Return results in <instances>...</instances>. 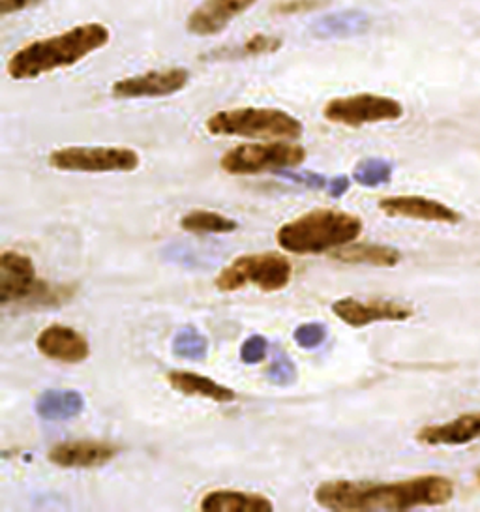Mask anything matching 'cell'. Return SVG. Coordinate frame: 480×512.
Segmentation results:
<instances>
[{
	"mask_svg": "<svg viewBox=\"0 0 480 512\" xmlns=\"http://www.w3.org/2000/svg\"><path fill=\"white\" fill-rule=\"evenodd\" d=\"M454 497L443 475H419L396 482L327 481L315 488V503L329 511H411L441 507Z\"/></svg>",
	"mask_w": 480,
	"mask_h": 512,
	"instance_id": "obj_1",
	"label": "cell"
},
{
	"mask_svg": "<svg viewBox=\"0 0 480 512\" xmlns=\"http://www.w3.org/2000/svg\"><path fill=\"white\" fill-rule=\"evenodd\" d=\"M109 38L111 32L102 23H85L57 36L36 40L12 55L6 68L8 76L15 81H29L70 68L107 46Z\"/></svg>",
	"mask_w": 480,
	"mask_h": 512,
	"instance_id": "obj_2",
	"label": "cell"
},
{
	"mask_svg": "<svg viewBox=\"0 0 480 512\" xmlns=\"http://www.w3.org/2000/svg\"><path fill=\"white\" fill-rule=\"evenodd\" d=\"M362 220L355 214L334 209H315L287 222L276 231L278 246L297 256H314L338 250L357 241Z\"/></svg>",
	"mask_w": 480,
	"mask_h": 512,
	"instance_id": "obj_3",
	"label": "cell"
},
{
	"mask_svg": "<svg viewBox=\"0 0 480 512\" xmlns=\"http://www.w3.org/2000/svg\"><path fill=\"white\" fill-rule=\"evenodd\" d=\"M212 136L250 137V139H299L302 122L282 109L240 107L218 111L205 124Z\"/></svg>",
	"mask_w": 480,
	"mask_h": 512,
	"instance_id": "obj_4",
	"label": "cell"
},
{
	"mask_svg": "<svg viewBox=\"0 0 480 512\" xmlns=\"http://www.w3.org/2000/svg\"><path fill=\"white\" fill-rule=\"evenodd\" d=\"M293 265L287 257L276 252L246 254L231 261L218 272L214 286L222 293H235L254 286L263 293H276L291 284Z\"/></svg>",
	"mask_w": 480,
	"mask_h": 512,
	"instance_id": "obj_5",
	"label": "cell"
},
{
	"mask_svg": "<svg viewBox=\"0 0 480 512\" xmlns=\"http://www.w3.org/2000/svg\"><path fill=\"white\" fill-rule=\"evenodd\" d=\"M306 162V149L285 143H246L233 147L220 158V167L227 175L248 177L259 173H278L284 169L302 166Z\"/></svg>",
	"mask_w": 480,
	"mask_h": 512,
	"instance_id": "obj_6",
	"label": "cell"
},
{
	"mask_svg": "<svg viewBox=\"0 0 480 512\" xmlns=\"http://www.w3.org/2000/svg\"><path fill=\"white\" fill-rule=\"evenodd\" d=\"M47 162L66 173H132L141 158L130 147H62L51 152Z\"/></svg>",
	"mask_w": 480,
	"mask_h": 512,
	"instance_id": "obj_7",
	"label": "cell"
},
{
	"mask_svg": "<svg viewBox=\"0 0 480 512\" xmlns=\"http://www.w3.org/2000/svg\"><path fill=\"white\" fill-rule=\"evenodd\" d=\"M323 117L332 124L360 128L366 124L398 121L404 117V106L389 96L364 92L330 100L323 107Z\"/></svg>",
	"mask_w": 480,
	"mask_h": 512,
	"instance_id": "obj_8",
	"label": "cell"
},
{
	"mask_svg": "<svg viewBox=\"0 0 480 512\" xmlns=\"http://www.w3.org/2000/svg\"><path fill=\"white\" fill-rule=\"evenodd\" d=\"M332 314L345 325L362 329L372 323L407 321L415 316V310L404 302L387 301V299L359 301L355 297H344L332 304Z\"/></svg>",
	"mask_w": 480,
	"mask_h": 512,
	"instance_id": "obj_9",
	"label": "cell"
},
{
	"mask_svg": "<svg viewBox=\"0 0 480 512\" xmlns=\"http://www.w3.org/2000/svg\"><path fill=\"white\" fill-rule=\"evenodd\" d=\"M190 81V72L186 68H167L154 70L141 76L124 77L113 83L111 94L120 100H139V98H165L182 91Z\"/></svg>",
	"mask_w": 480,
	"mask_h": 512,
	"instance_id": "obj_10",
	"label": "cell"
},
{
	"mask_svg": "<svg viewBox=\"0 0 480 512\" xmlns=\"http://www.w3.org/2000/svg\"><path fill=\"white\" fill-rule=\"evenodd\" d=\"M34 261L17 250H4L0 254V302L25 304L34 287L38 286Z\"/></svg>",
	"mask_w": 480,
	"mask_h": 512,
	"instance_id": "obj_11",
	"label": "cell"
},
{
	"mask_svg": "<svg viewBox=\"0 0 480 512\" xmlns=\"http://www.w3.org/2000/svg\"><path fill=\"white\" fill-rule=\"evenodd\" d=\"M120 449L109 441L77 439L57 443L47 452V460L62 469H90L102 467L119 456Z\"/></svg>",
	"mask_w": 480,
	"mask_h": 512,
	"instance_id": "obj_12",
	"label": "cell"
},
{
	"mask_svg": "<svg viewBox=\"0 0 480 512\" xmlns=\"http://www.w3.org/2000/svg\"><path fill=\"white\" fill-rule=\"evenodd\" d=\"M379 211L392 218H409L419 222L447 224L454 226L462 220L460 212L454 211L449 205L420 196L383 197L379 203Z\"/></svg>",
	"mask_w": 480,
	"mask_h": 512,
	"instance_id": "obj_13",
	"label": "cell"
},
{
	"mask_svg": "<svg viewBox=\"0 0 480 512\" xmlns=\"http://www.w3.org/2000/svg\"><path fill=\"white\" fill-rule=\"evenodd\" d=\"M36 349L45 359L62 364H81L90 355L89 340L74 327L53 323L36 338Z\"/></svg>",
	"mask_w": 480,
	"mask_h": 512,
	"instance_id": "obj_14",
	"label": "cell"
},
{
	"mask_svg": "<svg viewBox=\"0 0 480 512\" xmlns=\"http://www.w3.org/2000/svg\"><path fill=\"white\" fill-rule=\"evenodd\" d=\"M257 0H203L188 16L186 29L195 36H212L250 10Z\"/></svg>",
	"mask_w": 480,
	"mask_h": 512,
	"instance_id": "obj_15",
	"label": "cell"
},
{
	"mask_svg": "<svg viewBox=\"0 0 480 512\" xmlns=\"http://www.w3.org/2000/svg\"><path fill=\"white\" fill-rule=\"evenodd\" d=\"M480 439V411L464 413L443 424H428L417 432V441L428 447H464Z\"/></svg>",
	"mask_w": 480,
	"mask_h": 512,
	"instance_id": "obj_16",
	"label": "cell"
},
{
	"mask_svg": "<svg viewBox=\"0 0 480 512\" xmlns=\"http://www.w3.org/2000/svg\"><path fill=\"white\" fill-rule=\"evenodd\" d=\"M330 257L345 265H370L379 269H392L402 261L400 250L387 244L372 242H351L338 250H332Z\"/></svg>",
	"mask_w": 480,
	"mask_h": 512,
	"instance_id": "obj_17",
	"label": "cell"
},
{
	"mask_svg": "<svg viewBox=\"0 0 480 512\" xmlns=\"http://www.w3.org/2000/svg\"><path fill=\"white\" fill-rule=\"evenodd\" d=\"M372 27V19L360 10H342L330 16L319 17L310 25V34L317 40L353 38L360 36Z\"/></svg>",
	"mask_w": 480,
	"mask_h": 512,
	"instance_id": "obj_18",
	"label": "cell"
},
{
	"mask_svg": "<svg viewBox=\"0 0 480 512\" xmlns=\"http://www.w3.org/2000/svg\"><path fill=\"white\" fill-rule=\"evenodd\" d=\"M167 383L171 385V389L186 394V396H199V398H207L216 404H231L237 400V392L225 385H220L218 381L210 379L195 372L188 370H171L167 374Z\"/></svg>",
	"mask_w": 480,
	"mask_h": 512,
	"instance_id": "obj_19",
	"label": "cell"
},
{
	"mask_svg": "<svg viewBox=\"0 0 480 512\" xmlns=\"http://www.w3.org/2000/svg\"><path fill=\"white\" fill-rule=\"evenodd\" d=\"M199 509L207 512H270L274 503L269 497L244 490H212L199 501Z\"/></svg>",
	"mask_w": 480,
	"mask_h": 512,
	"instance_id": "obj_20",
	"label": "cell"
},
{
	"mask_svg": "<svg viewBox=\"0 0 480 512\" xmlns=\"http://www.w3.org/2000/svg\"><path fill=\"white\" fill-rule=\"evenodd\" d=\"M85 409V398L72 389H49L42 392L34 404V411L44 421H68L79 417Z\"/></svg>",
	"mask_w": 480,
	"mask_h": 512,
	"instance_id": "obj_21",
	"label": "cell"
},
{
	"mask_svg": "<svg viewBox=\"0 0 480 512\" xmlns=\"http://www.w3.org/2000/svg\"><path fill=\"white\" fill-rule=\"evenodd\" d=\"M180 227L188 233L194 235H227L239 229L237 220L227 218L220 212L203 211H190L180 218Z\"/></svg>",
	"mask_w": 480,
	"mask_h": 512,
	"instance_id": "obj_22",
	"label": "cell"
},
{
	"mask_svg": "<svg viewBox=\"0 0 480 512\" xmlns=\"http://www.w3.org/2000/svg\"><path fill=\"white\" fill-rule=\"evenodd\" d=\"M171 351L177 359L205 361L209 355V340L205 334H201L194 327H184L175 334V338L171 342Z\"/></svg>",
	"mask_w": 480,
	"mask_h": 512,
	"instance_id": "obj_23",
	"label": "cell"
},
{
	"mask_svg": "<svg viewBox=\"0 0 480 512\" xmlns=\"http://www.w3.org/2000/svg\"><path fill=\"white\" fill-rule=\"evenodd\" d=\"M77 293L74 284H51V282H38L34 287L25 306L29 308H57L66 302L72 301Z\"/></svg>",
	"mask_w": 480,
	"mask_h": 512,
	"instance_id": "obj_24",
	"label": "cell"
},
{
	"mask_svg": "<svg viewBox=\"0 0 480 512\" xmlns=\"http://www.w3.org/2000/svg\"><path fill=\"white\" fill-rule=\"evenodd\" d=\"M282 47V40L267 36V34H255L248 38L242 46L227 47L222 55H216L212 59H242V57H255V55H265V53H274Z\"/></svg>",
	"mask_w": 480,
	"mask_h": 512,
	"instance_id": "obj_25",
	"label": "cell"
},
{
	"mask_svg": "<svg viewBox=\"0 0 480 512\" xmlns=\"http://www.w3.org/2000/svg\"><path fill=\"white\" fill-rule=\"evenodd\" d=\"M392 179V164L381 158L362 160L353 171V181L364 188H377Z\"/></svg>",
	"mask_w": 480,
	"mask_h": 512,
	"instance_id": "obj_26",
	"label": "cell"
},
{
	"mask_svg": "<svg viewBox=\"0 0 480 512\" xmlns=\"http://www.w3.org/2000/svg\"><path fill=\"white\" fill-rule=\"evenodd\" d=\"M269 381L278 387H289L297 381V366L284 353H278L270 364Z\"/></svg>",
	"mask_w": 480,
	"mask_h": 512,
	"instance_id": "obj_27",
	"label": "cell"
},
{
	"mask_svg": "<svg viewBox=\"0 0 480 512\" xmlns=\"http://www.w3.org/2000/svg\"><path fill=\"white\" fill-rule=\"evenodd\" d=\"M293 340L302 349H315L327 340V327L323 323H304L293 332Z\"/></svg>",
	"mask_w": 480,
	"mask_h": 512,
	"instance_id": "obj_28",
	"label": "cell"
},
{
	"mask_svg": "<svg viewBox=\"0 0 480 512\" xmlns=\"http://www.w3.org/2000/svg\"><path fill=\"white\" fill-rule=\"evenodd\" d=\"M267 355H269V342L261 334L246 338L240 346V361L244 364H259L267 359Z\"/></svg>",
	"mask_w": 480,
	"mask_h": 512,
	"instance_id": "obj_29",
	"label": "cell"
},
{
	"mask_svg": "<svg viewBox=\"0 0 480 512\" xmlns=\"http://www.w3.org/2000/svg\"><path fill=\"white\" fill-rule=\"evenodd\" d=\"M327 0H285V2H278L274 6V14L280 16H293V14H304V12H312L315 8L323 6Z\"/></svg>",
	"mask_w": 480,
	"mask_h": 512,
	"instance_id": "obj_30",
	"label": "cell"
},
{
	"mask_svg": "<svg viewBox=\"0 0 480 512\" xmlns=\"http://www.w3.org/2000/svg\"><path fill=\"white\" fill-rule=\"evenodd\" d=\"M278 175L280 177H284L287 181L297 182V184H304V186H308V188H312V190H321V188H325L329 181L323 177V175H317V173H312V171H302V173H291V171H278Z\"/></svg>",
	"mask_w": 480,
	"mask_h": 512,
	"instance_id": "obj_31",
	"label": "cell"
},
{
	"mask_svg": "<svg viewBox=\"0 0 480 512\" xmlns=\"http://www.w3.org/2000/svg\"><path fill=\"white\" fill-rule=\"evenodd\" d=\"M44 0H0V12L2 16H10L15 12H23L32 6H38Z\"/></svg>",
	"mask_w": 480,
	"mask_h": 512,
	"instance_id": "obj_32",
	"label": "cell"
},
{
	"mask_svg": "<svg viewBox=\"0 0 480 512\" xmlns=\"http://www.w3.org/2000/svg\"><path fill=\"white\" fill-rule=\"evenodd\" d=\"M349 188H351V179L347 175H338V177L330 179L329 184H327L330 197H336V199L345 196L349 192Z\"/></svg>",
	"mask_w": 480,
	"mask_h": 512,
	"instance_id": "obj_33",
	"label": "cell"
},
{
	"mask_svg": "<svg viewBox=\"0 0 480 512\" xmlns=\"http://www.w3.org/2000/svg\"><path fill=\"white\" fill-rule=\"evenodd\" d=\"M477 482H479V484H480V469H479V471H477Z\"/></svg>",
	"mask_w": 480,
	"mask_h": 512,
	"instance_id": "obj_34",
	"label": "cell"
}]
</instances>
